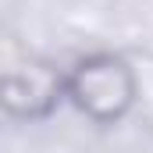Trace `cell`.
I'll return each instance as SVG.
<instances>
[{
  "mask_svg": "<svg viewBox=\"0 0 153 153\" xmlns=\"http://www.w3.org/2000/svg\"><path fill=\"white\" fill-rule=\"evenodd\" d=\"M75 96L93 117H117L132 100V82L125 64L114 57H96L75 75Z\"/></svg>",
  "mask_w": 153,
  "mask_h": 153,
  "instance_id": "cell-1",
  "label": "cell"
}]
</instances>
